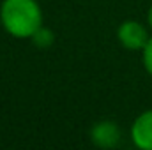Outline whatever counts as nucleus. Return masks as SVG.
I'll return each instance as SVG.
<instances>
[{
	"mask_svg": "<svg viewBox=\"0 0 152 150\" xmlns=\"http://www.w3.org/2000/svg\"><path fill=\"white\" fill-rule=\"evenodd\" d=\"M0 21L5 32L20 39L34 37L42 27V12L36 0H4Z\"/></svg>",
	"mask_w": 152,
	"mask_h": 150,
	"instance_id": "f257e3e1",
	"label": "nucleus"
},
{
	"mask_svg": "<svg viewBox=\"0 0 152 150\" xmlns=\"http://www.w3.org/2000/svg\"><path fill=\"white\" fill-rule=\"evenodd\" d=\"M117 37L120 41V44L126 48V50H131V51H142L149 41V34H147V28L134 21V20H127L124 21L118 30H117Z\"/></svg>",
	"mask_w": 152,
	"mask_h": 150,
	"instance_id": "f03ea898",
	"label": "nucleus"
},
{
	"mask_svg": "<svg viewBox=\"0 0 152 150\" xmlns=\"http://www.w3.org/2000/svg\"><path fill=\"white\" fill-rule=\"evenodd\" d=\"M131 140L142 150H152V110L143 111L131 127Z\"/></svg>",
	"mask_w": 152,
	"mask_h": 150,
	"instance_id": "7ed1b4c3",
	"label": "nucleus"
},
{
	"mask_svg": "<svg viewBox=\"0 0 152 150\" xmlns=\"http://www.w3.org/2000/svg\"><path fill=\"white\" fill-rule=\"evenodd\" d=\"M92 141L101 149H112L120 140V131L113 122H99L90 133Z\"/></svg>",
	"mask_w": 152,
	"mask_h": 150,
	"instance_id": "20e7f679",
	"label": "nucleus"
},
{
	"mask_svg": "<svg viewBox=\"0 0 152 150\" xmlns=\"http://www.w3.org/2000/svg\"><path fill=\"white\" fill-rule=\"evenodd\" d=\"M142 57H143V66H145V71L152 76V37H149L145 48L142 50Z\"/></svg>",
	"mask_w": 152,
	"mask_h": 150,
	"instance_id": "39448f33",
	"label": "nucleus"
},
{
	"mask_svg": "<svg viewBox=\"0 0 152 150\" xmlns=\"http://www.w3.org/2000/svg\"><path fill=\"white\" fill-rule=\"evenodd\" d=\"M51 41H53V37H51V32H50V30H44L42 27H41L37 32L34 34V42H36V44H39V46H48Z\"/></svg>",
	"mask_w": 152,
	"mask_h": 150,
	"instance_id": "423d86ee",
	"label": "nucleus"
},
{
	"mask_svg": "<svg viewBox=\"0 0 152 150\" xmlns=\"http://www.w3.org/2000/svg\"><path fill=\"white\" fill-rule=\"evenodd\" d=\"M149 23H151V27H152V5H151V9H149Z\"/></svg>",
	"mask_w": 152,
	"mask_h": 150,
	"instance_id": "0eeeda50",
	"label": "nucleus"
}]
</instances>
